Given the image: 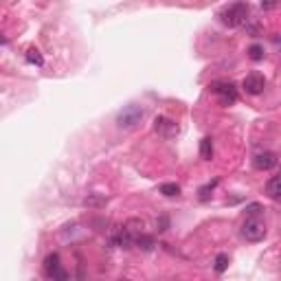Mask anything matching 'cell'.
<instances>
[{"instance_id": "obj_1", "label": "cell", "mask_w": 281, "mask_h": 281, "mask_svg": "<svg viewBox=\"0 0 281 281\" xmlns=\"http://www.w3.org/2000/svg\"><path fill=\"white\" fill-rule=\"evenodd\" d=\"M143 117H145V110L140 108V105H136V103H130L117 115V125L121 130H132V128H136V125L140 123V119H143Z\"/></svg>"}, {"instance_id": "obj_2", "label": "cell", "mask_w": 281, "mask_h": 281, "mask_svg": "<svg viewBox=\"0 0 281 281\" xmlns=\"http://www.w3.org/2000/svg\"><path fill=\"white\" fill-rule=\"evenodd\" d=\"M246 18H248V5L246 3H235L220 13L222 24H227V26H240Z\"/></svg>"}, {"instance_id": "obj_3", "label": "cell", "mask_w": 281, "mask_h": 281, "mask_svg": "<svg viewBox=\"0 0 281 281\" xmlns=\"http://www.w3.org/2000/svg\"><path fill=\"white\" fill-rule=\"evenodd\" d=\"M242 235L248 242H262L266 237V224L257 215H248L242 224Z\"/></svg>"}, {"instance_id": "obj_4", "label": "cell", "mask_w": 281, "mask_h": 281, "mask_svg": "<svg viewBox=\"0 0 281 281\" xmlns=\"http://www.w3.org/2000/svg\"><path fill=\"white\" fill-rule=\"evenodd\" d=\"M44 275H46L48 279H60V281H66V279H68V272L62 268L58 252H51V255L44 259Z\"/></svg>"}, {"instance_id": "obj_5", "label": "cell", "mask_w": 281, "mask_h": 281, "mask_svg": "<svg viewBox=\"0 0 281 281\" xmlns=\"http://www.w3.org/2000/svg\"><path fill=\"white\" fill-rule=\"evenodd\" d=\"M211 90L220 97L222 105H231V103L237 101V88L231 81H215L213 86H211Z\"/></svg>"}, {"instance_id": "obj_6", "label": "cell", "mask_w": 281, "mask_h": 281, "mask_svg": "<svg viewBox=\"0 0 281 281\" xmlns=\"http://www.w3.org/2000/svg\"><path fill=\"white\" fill-rule=\"evenodd\" d=\"M154 130H156L158 136H163V138H174L178 134V123L172 121V119H167V117H156L154 119Z\"/></svg>"}, {"instance_id": "obj_7", "label": "cell", "mask_w": 281, "mask_h": 281, "mask_svg": "<svg viewBox=\"0 0 281 281\" xmlns=\"http://www.w3.org/2000/svg\"><path fill=\"white\" fill-rule=\"evenodd\" d=\"M242 88L246 90V95H259V93H264V88H266V79L257 73H250L244 77Z\"/></svg>"}, {"instance_id": "obj_8", "label": "cell", "mask_w": 281, "mask_h": 281, "mask_svg": "<svg viewBox=\"0 0 281 281\" xmlns=\"http://www.w3.org/2000/svg\"><path fill=\"white\" fill-rule=\"evenodd\" d=\"M275 165H277V154L275 152H259V154H255V158H252V167L259 170V172H268Z\"/></svg>"}, {"instance_id": "obj_9", "label": "cell", "mask_w": 281, "mask_h": 281, "mask_svg": "<svg viewBox=\"0 0 281 281\" xmlns=\"http://www.w3.org/2000/svg\"><path fill=\"white\" fill-rule=\"evenodd\" d=\"M134 246H136V248H140V250H152L154 246H156V242H154L152 235L138 233V235H134Z\"/></svg>"}, {"instance_id": "obj_10", "label": "cell", "mask_w": 281, "mask_h": 281, "mask_svg": "<svg viewBox=\"0 0 281 281\" xmlns=\"http://www.w3.org/2000/svg\"><path fill=\"white\" fill-rule=\"evenodd\" d=\"M266 193H268L272 200H279V195H281V180H279V176H272V178L266 182Z\"/></svg>"}, {"instance_id": "obj_11", "label": "cell", "mask_w": 281, "mask_h": 281, "mask_svg": "<svg viewBox=\"0 0 281 281\" xmlns=\"http://www.w3.org/2000/svg\"><path fill=\"white\" fill-rule=\"evenodd\" d=\"M105 202H108V198H105L103 193H88L86 198H83V205H86V207H93V209L105 207Z\"/></svg>"}, {"instance_id": "obj_12", "label": "cell", "mask_w": 281, "mask_h": 281, "mask_svg": "<svg viewBox=\"0 0 281 281\" xmlns=\"http://www.w3.org/2000/svg\"><path fill=\"white\" fill-rule=\"evenodd\" d=\"M200 156L205 160H211L213 158V140H211L209 136H205L200 140Z\"/></svg>"}, {"instance_id": "obj_13", "label": "cell", "mask_w": 281, "mask_h": 281, "mask_svg": "<svg viewBox=\"0 0 281 281\" xmlns=\"http://www.w3.org/2000/svg\"><path fill=\"white\" fill-rule=\"evenodd\" d=\"M143 227H145V222H143V220H138V217H132V220L125 222V229H128L132 235L143 233Z\"/></svg>"}, {"instance_id": "obj_14", "label": "cell", "mask_w": 281, "mask_h": 281, "mask_svg": "<svg viewBox=\"0 0 281 281\" xmlns=\"http://www.w3.org/2000/svg\"><path fill=\"white\" fill-rule=\"evenodd\" d=\"M160 193L167 195V198H174V195L180 193V187L176 182H165V185H160Z\"/></svg>"}, {"instance_id": "obj_15", "label": "cell", "mask_w": 281, "mask_h": 281, "mask_svg": "<svg viewBox=\"0 0 281 281\" xmlns=\"http://www.w3.org/2000/svg\"><path fill=\"white\" fill-rule=\"evenodd\" d=\"M26 62H29V64H35V66H42L44 64V58L40 55L38 48H29V51H26Z\"/></svg>"}, {"instance_id": "obj_16", "label": "cell", "mask_w": 281, "mask_h": 281, "mask_svg": "<svg viewBox=\"0 0 281 281\" xmlns=\"http://www.w3.org/2000/svg\"><path fill=\"white\" fill-rule=\"evenodd\" d=\"M248 58L252 62H262L264 60V46L262 44H250L248 46Z\"/></svg>"}, {"instance_id": "obj_17", "label": "cell", "mask_w": 281, "mask_h": 281, "mask_svg": "<svg viewBox=\"0 0 281 281\" xmlns=\"http://www.w3.org/2000/svg\"><path fill=\"white\" fill-rule=\"evenodd\" d=\"M229 268V255H224V252H220V255L215 257V272H222Z\"/></svg>"}, {"instance_id": "obj_18", "label": "cell", "mask_w": 281, "mask_h": 281, "mask_svg": "<svg viewBox=\"0 0 281 281\" xmlns=\"http://www.w3.org/2000/svg\"><path fill=\"white\" fill-rule=\"evenodd\" d=\"M215 185H217V180L209 182L207 187H202V189H200V200H202V202H207V200H209V195H211V191H213V187H215Z\"/></svg>"}, {"instance_id": "obj_19", "label": "cell", "mask_w": 281, "mask_h": 281, "mask_svg": "<svg viewBox=\"0 0 281 281\" xmlns=\"http://www.w3.org/2000/svg\"><path fill=\"white\" fill-rule=\"evenodd\" d=\"M156 229L160 231V233H163V231H167V229H170V217H167V215H160L158 220H156Z\"/></svg>"}, {"instance_id": "obj_20", "label": "cell", "mask_w": 281, "mask_h": 281, "mask_svg": "<svg viewBox=\"0 0 281 281\" xmlns=\"http://www.w3.org/2000/svg\"><path fill=\"white\" fill-rule=\"evenodd\" d=\"M246 213H248V215H259V213H262V205H248V207H246Z\"/></svg>"}, {"instance_id": "obj_21", "label": "cell", "mask_w": 281, "mask_h": 281, "mask_svg": "<svg viewBox=\"0 0 281 281\" xmlns=\"http://www.w3.org/2000/svg\"><path fill=\"white\" fill-rule=\"evenodd\" d=\"M277 7V0H262V9L264 11H270V9H275Z\"/></svg>"}]
</instances>
